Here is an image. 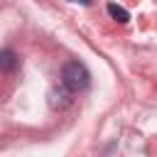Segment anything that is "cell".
Here are the masks:
<instances>
[{"mask_svg": "<svg viewBox=\"0 0 157 157\" xmlns=\"http://www.w3.org/2000/svg\"><path fill=\"white\" fill-rule=\"evenodd\" d=\"M71 2H81V5H88L91 0H71Z\"/></svg>", "mask_w": 157, "mask_h": 157, "instance_id": "cell-5", "label": "cell"}, {"mask_svg": "<svg viewBox=\"0 0 157 157\" xmlns=\"http://www.w3.org/2000/svg\"><path fill=\"white\" fill-rule=\"evenodd\" d=\"M17 66V56H15V52L12 49H0V71H12Z\"/></svg>", "mask_w": 157, "mask_h": 157, "instance_id": "cell-2", "label": "cell"}, {"mask_svg": "<svg viewBox=\"0 0 157 157\" xmlns=\"http://www.w3.org/2000/svg\"><path fill=\"white\" fill-rule=\"evenodd\" d=\"M61 78H64V86L69 88V91H74V93H78V91H83L86 86H88V69L81 64V61H69L66 66H64V71H61Z\"/></svg>", "mask_w": 157, "mask_h": 157, "instance_id": "cell-1", "label": "cell"}, {"mask_svg": "<svg viewBox=\"0 0 157 157\" xmlns=\"http://www.w3.org/2000/svg\"><path fill=\"white\" fill-rule=\"evenodd\" d=\"M52 105L54 108H66L69 105V93L66 91H52Z\"/></svg>", "mask_w": 157, "mask_h": 157, "instance_id": "cell-4", "label": "cell"}, {"mask_svg": "<svg viewBox=\"0 0 157 157\" xmlns=\"http://www.w3.org/2000/svg\"><path fill=\"white\" fill-rule=\"evenodd\" d=\"M108 15H110L113 20H118L120 25L130 22V15H128V10H125V7H120V5H115V2H110V5H108Z\"/></svg>", "mask_w": 157, "mask_h": 157, "instance_id": "cell-3", "label": "cell"}]
</instances>
